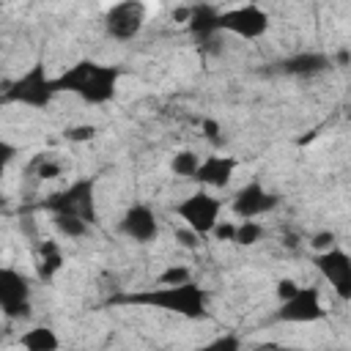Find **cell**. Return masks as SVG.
Instances as JSON below:
<instances>
[{"mask_svg":"<svg viewBox=\"0 0 351 351\" xmlns=\"http://www.w3.org/2000/svg\"><path fill=\"white\" fill-rule=\"evenodd\" d=\"M115 304H137V307H154L165 313H176L189 321L208 318V291L203 285L184 282V285H154L148 291H134L112 299Z\"/></svg>","mask_w":351,"mask_h":351,"instance_id":"obj_1","label":"cell"},{"mask_svg":"<svg viewBox=\"0 0 351 351\" xmlns=\"http://www.w3.org/2000/svg\"><path fill=\"white\" fill-rule=\"evenodd\" d=\"M118 80H121L118 66H107L96 60H77L60 77H55V88L58 93L66 90V93L80 96L85 104H107L115 99Z\"/></svg>","mask_w":351,"mask_h":351,"instance_id":"obj_2","label":"cell"},{"mask_svg":"<svg viewBox=\"0 0 351 351\" xmlns=\"http://www.w3.org/2000/svg\"><path fill=\"white\" fill-rule=\"evenodd\" d=\"M55 96H58L55 77L47 74V66L44 63H33L27 71H22L3 90V101L5 104H25V107H33V110L49 107Z\"/></svg>","mask_w":351,"mask_h":351,"instance_id":"obj_3","label":"cell"},{"mask_svg":"<svg viewBox=\"0 0 351 351\" xmlns=\"http://www.w3.org/2000/svg\"><path fill=\"white\" fill-rule=\"evenodd\" d=\"M41 208L52 214H74L88 225L96 222V178H77L66 189L41 200Z\"/></svg>","mask_w":351,"mask_h":351,"instance_id":"obj_4","label":"cell"},{"mask_svg":"<svg viewBox=\"0 0 351 351\" xmlns=\"http://www.w3.org/2000/svg\"><path fill=\"white\" fill-rule=\"evenodd\" d=\"M176 214L184 222V228L195 230L197 236H211L214 228L219 225L222 200L206 189H197V192H189L184 200L176 203Z\"/></svg>","mask_w":351,"mask_h":351,"instance_id":"obj_5","label":"cell"},{"mask_svg":"<svg viewBox=\"0 0 351 351\" xmlns=\"http://www.w3.org/2000/svg\"><path fill=\"white\" fill-rule=\"evenodd\" d=\"M30 277L16 271L14 266L0 269V310L8 321H25L30 318Z\"/></svg>","mask_w":351,"mask_h":351,"instance_id":"obj_6","label":"cell"},{"mask_svg":"<svg viewBox=\"0 0 351 351\" xmlns=\"http://www.w3.org/2000/svg\"><path fill=\"white\" fill-rule=\"evenodd\" d=\"M148 8L140 0H123L107 8L104 14V30L112 41H132L140 36L143 25H145Z\"/></svg>","mask_w":351,"mask_h":351,"instance_id":"obj_7","label":"cell"},{"mask_svg":"<svg viewBox=\"0 0 351 351\" xmlns=\"http://www.w3.org/2000/svg\"><path fill=\"white\" fill-rule=\"evenodd\" d=\"M269 30V14L261 5H236L222 11V33H233L239 38L255 41Z\"/></svg>","mask_w":351,"mask_h":351,"instance_id":"obj_8","label":"cell"},{"mask_svg":"<svg viewBox=\"0 0 351 351\" xmlns=\"http://www.w3.org/2000/svg\"><path fill=\"white\" fill-rule=\"evenodd\" d=\"M277 206H280V197H277L274 192H269L261 181L244 184V186L233 195V200H230V211H233V217H236L239 222H244V219H258V217L274 211Z\"/></svg>","mask_w":351,"mask_h":351,"instance_id":"obj_9","label":"cell"},{"mask_svg":"<svg viewBox=\"0 0 351 351\" xmlns=\"http://www.w3.org/2000/svg\"><path fill=\"white\" fill-rule=\"evenodd\" d=\"M313 261H315V269L321 271V277L332 285L335 296L343 302H351V255L346 250L335 247L329 252L315 255Z\"/></svg>","mask_w":351,"mask_h":351,"instance_id":"obj_10","label":"cell"},{"mask_svg":"<svg viewBox=\"0 0 351 351\" xmlns=\"http://www.w3.org/2000/svg\"><path fill=\"white\" fill-rule=\"evenodd\" d=\"M326 315V307L321 304V291L318 288H302L293 299L280 302L274 321L282 324H315Z\"/></svg>","mask_w":351,"mask_h":351,"instance_id":"obj_11","label":"cell"},{"mask_svg":"<svg viewBox=\"0 0 351 351\" xmlns=\"http://www.w3.org/2000/svg\"><path fill=\"white\" fill-rule=\"evenodd\" d=\"M118 230L126 239L137 241V244H148V241H154L159 236V219H156V214H154L151 206L134 203V206H129L123 211V217L118 222Z\"/></svg>","mask_w":351,"mask_h":351,"instance_id":"obj_12","label":"cell"},{"mask_svg":"<svg viewBox=\"0 0 351 351\" xmlns=\"http://www.w3.org/2000/svg\"><path fill=\"white\" fill-rule=\"evenodd\" d=\"M236 167H239V162L233 156H228V154H211V156H206L200 162L195 181L203 184V186H208V189H225L233 181V176H236Z\"/></svg>","mask_w":351,"mask_h":351,"instance_id":"obj_13","label":"cell"},{"mask_svg":"<svg viewBox=\"0 0 351 351\" xmlns=\"http://www.w3.org/2000/svg\"><path fill=\"white\" fill-rule=\"evenodd\" d=\"M222 11H225V8L208 5V3L189 5V22H186L189 33H192L197 41H203V44L214 41V38L222 33Z\"/></svg>","mask_w":351,"mask_h":351,"instance_id":"obj_14","label":"cell"},{"mask_svg":"<svg viewBox=\"0 0 351 351\" xmlns=\"http://www.w3.org/2000/svg\"><path fill=\"white\" fill-rule=\"evenodd\" d=\"M332 66H335L332 58L324 52H296L280 63V71L288 77H318Z\"/></svg>","mask_w":351,"mask_h":351,"instance_id":"obj_15","label":"cell"},{"mask_svg":"<svg viewBox=\"0 0 351 351\" xmlns=\"http://www.w3.org/2000/svg\"><path fill=\"white\" fill-rule=\"evenodd\" d=\"M63 250H60V244L55 241V239H44L41 244H38V252H36V271H38V277L44 280V282H49L60 269H63Z\"/></svg>","mask_w":351,"mask_h":351,"instance_id":"obj_16","label":"cell"},{"mask_svg":"<svg viewBox=\"0 0 351 351\" xmlns=\"http://www.w3.org/2000/svg\"><path fill=\"white\" fill-rule=\"evenodd\" d=\"M19 348H25V351H58L60 337L49 326H30L19 335Z\"/></svg>","mask_w":351,"mask_h":351,"instance_id":"obj_17","label":"cell"},{"mask_svg":"<svg viewBox=\"0 0 351 351\" xmlns=\"http://www.w3.org/2000/svg\"><path fill=\"white\" fill-rule=\"evenodd\" d=\"M52 225L66 239H82L90 230V225L82 217H74V214H52Z\"/></svg>","mask_w":351,"mask_h":351,"instance_id":"obj_18","label":"cell"},{"mask_svg":"<svg viewBox=\"0 0 351 351\" xmlns=\"http://www.w3.org/2000/svg\"><path fill=\"white\" fill-rule=\"evenodd\" d=\"M200 162H203V159H200L195 151L184 148V151H176V154H173V159H170V170H173L176 176H181V178H195Z\"/></svg>","mask_w":351,"mask_h":351,"instance_id":"obj_19","label":"cell"},{"mask_svg":"<svg viewBox=\"0 0 351 351\" xmlns=\"http://www.w3.org/2000/svg\"><path fill=\"white\" fill-rule=\"evenodd\" d=\"M263 239V225L258 222V219H244V222H239L236 225V244H241V247H252V244H258Z\"/></svg>","mask_w":351,"mask_h":351,"instance_id":"obj_20","label":"cell"},{"mask_svg":"<svg viewBox=\"0 0 351 351\" xmlns=\"http://www.w3.org/2000/svg\"><path fill=\"white\" fill-rule=\"evenodd\" d=\"M30 173L38 176V178H58L63 173V165L58 159H52L49 154H38L33 162H30Z\"/></svg>","mask_w":351,"mask_h":351,"instance_id":"obj_21","label":"cell"},{"mask_svg":"<svg viewBox=\"0 0 351 351\" xmlns=\"http://www.w3.org/2000/svg\"><path fill=\"white\" fill-rule=\"evenodd\" d=\"M184 282H192V271L186 266H181V263H170L156 277V285H184Z\"/></svg>","mask_w":351,"mask_h":351,"instance_id":"obj_22","label":"cell"},{"mask_svg":"<svg viewBox=\"0 0 351 351\" xmlns=\"http://www.w3.org/2000/svg\"><path fill=\"white\" fill-rule=\"evenodd\" d=\"M195 351H241V340H239V335H219Z\"/></svg>","mask_w":351,"mask_h":351,"instance_id":"obj_23","label":"cell"},{"mask_svg":"<svg viewBox=\"0 0 351 351\" xmlns=\"http://www.w3.org/2000/svg\"><path fill=\"white\" fill-rule=\"evenodd\" d=\"M310 247L315 250V255L329 252V250H335V247H337V236H335L332 230H321V233H315V236L310 239Z\"/></svg>","mask_w":351,"mask_h":351,"instance_id":"obj_24","label":"cell"},{"mask_svg":"<svg viewBox=\"0 0 351 351\" xmlns=\"http://www.w3.org/2000/svg\"><path fill=\"white\" fill-rule=\"evenodd\" d=\"M200 129H203V137H206L211 145H222V126H219V121L203 118V121H200Z\"/></svg>","mask_w":351,"mask_h":351,"instance_id":"obj_25","label":"cell"},{"mask_svg":"<svg viewBox=\"0 0 351 351\" xmlns=\"http://www.w3.org/2000/svg\"><path fill=\"white\" fill-rule=\"evenodd\" d=\"M93 137H96L93 123H80V126L66 129V140H71V143H85V140H93Z\"/></svg>","mask_w":351,"mask_h":351,"instance_id":"obj_26","label":"cell"},{"mask_svg":"<svg viewBox=\"0 0 351 351\" xmlns=\"http://www.w3.org/2000/svg\"><path fill=\"white\" fill-rule=\"evenodd\" d=\"M274 291H277V299H280V302H288V299H293V296L302 291V285H299L296 280H291V277H282Z\"/></svg>","mask_w":351,"mask_h":351,"instance_id":"obj_27","label":"cell"},{"mask_svg":"<svg viewBox=\"0 0 351 351\" xmlns=\"http://www.w3.org/2000/svg\"><path fill=\"white\" fill-rule=\"evenodd\" d=\"M236 225H239V222L219 219V225L214 228V233H211V236H214L217 241H233V239H236Z\"/></svg>","mask_w":351,"mask_h":351,"instance_id":"obj_28","label":"cell"},{"mask_svg":"<svg viewBox=\"0 0 351 351\" xmlns=\"http://www.w3.org/2000/svg\"><path fill=\"white\" fill-rule=\"evenodd\" d=\"M176 239H178V244H181V247H186V250H197L203 236H197L195 230L184 228V230H176Z\"/></svg>","mask_w":351,"mask_h":351,"instance_id":"obj_29","label":"cell"},{"mask_svg":"<svg viewBox=\"0 0 351 351\" xmlns=\"http://www.w3.org/2000/svg\"><path fill=\"white\" fill-rule=\"evenodd\" d=\"M258 351H302V348H291V346H277V343H266Z\"/></svg>","mask_w":351,"mask_h":351,"instance_id":"obj_30","label":"cell"},{"mask_svg":"<svg viewBox=\"0 0 351 351\" xmlns=\"http://www.w3.org/2000/svg\"><path fill=\"white\" fill-rule=\"evenodd\" d=\"M348 121H351V104H348Z\"/></svg>","mask_w":351,"mask_h":351,"instance_id":"obj_31","label":"cell"},{"mask_svg":"<svg viewBox=\"0 0 351 351\" xmlns=\"http://www.w3.org/2000/svg\"><path fill=\"white\" fill-rule=\"evenodd\" d=\"M337 351H343V348H337Z\"/></svg>","mask_w":351,"mask_h":351,"instance_id":"obj_32","label":"cell"}]
</instances>
